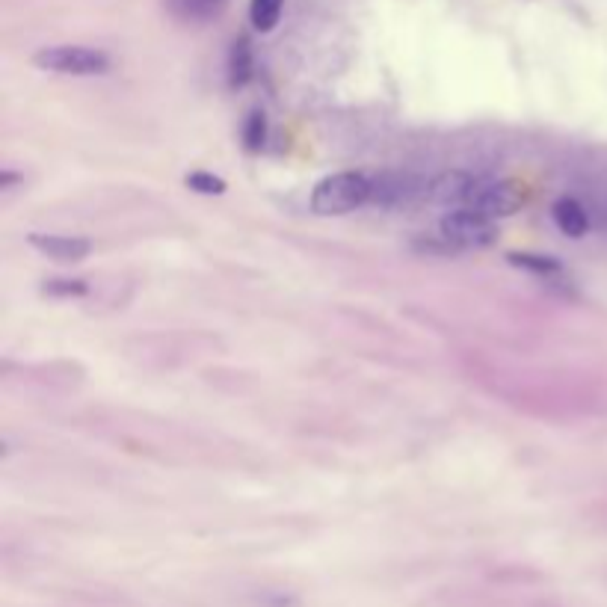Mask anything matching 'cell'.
Listing matches in <instances>:
<instances>
[{
	"label": "cell",
	"mask_w": 607,
	"mask_h": 607,
	"mask_svg": "<svg viewBox=\"0 0 607 607\" xmlns=\"http://www.w3.org/2000/svg\"><path fill=\"white\" fill-rule=\"evenodd\" d=\"M374 199V184L362 172H335L326 175L311 190V210L318 217H344Z\"/></svg>",
	"instance_id": "cell-1"
},
{
	"label": "cell",
	"mask_w": 607,
	"mask_h": 607,
	"mask_svg": "<svg viewBox=\"0 0 607 607\" xmlns=\"http://www.w3.org/2000/svg\"><path fill=\"white\" fill-rule=\"evenodd\" d=\"M33 65L54 74L95 77L110 72V57L98 48H86V44H51V48L36 51Z\"/></svg>",
	"instance_id": "cell-2"
},
{
	"label": "cell",
	"mask_w": 607,
	"mask_h": 607,
	"mask_svg": "<svg viewBox=\"0 0 607 607\" xmlns=\"http://www.w3.org/2000/svg\"><path fill=\"white\" fill-rule=\"evenodd\" d=\"M438 238L454 250H483V246L494 243L498 229L494 220L483 217L477 210H451L445 213L438 222Z\"/></svg>",
	"instance_id": "cell-3"
},
{
	"label": "cell",
	"mask_w": 607,
	"mask_h": 607,
	"mask_svg": "<svg viewBox=\"0 0 607 607\" xmlns=\"http://www.w3.org/2000/svg\"><path fill=\"white\" fill-rule=\"evenodd\" d=\"M522 201H524L522 190L513 181H477V190L465 210H477L489 220H501L513 217L522 208Z\"/></svg>",
	"instance_id": "cell-4"
},
{
	"label": "cell",
	"mask_w": 607,
	"mask_h": 607,
	"mask_svg": "<svg viewBox=\"0 0 607 607\" xmlns=\"http://www.w3.org/2000/svg\"><path fill=\"white\" fill-rule=\"evenodd\" d=\"M475 190H477L475 175L451 170V172H442L430 187H426V196H430L433 205L447 208V213H451V210H465L471 205Z\"/></svg>",
	"instance_id": "cell-5"
},
{
	"label": "cell",
	"mask_w": 607,
	"mask_h": 607,
	"mask_svg": "<svg viewBox=\"0 0 607 607\" xmlns=\"http://www.w3.org/2000/svg\"><path fill=\"white\" fill-rule=\"evenodd\" d=\"M27 243L33 246L36 252H42L44 258H51V261L57 264H77L89 258L93 252V243L86 238H77V234H42V231H33Z\"/></svg>",
	"instance_id": "cell-6"
},
{
	"label": "cell",
	"mask_w": 607,
	"mask_h": 607,
	"mask_svg": "<svg viewBox=\"0 0 607 607\" xmlns=\"http://www.w3.org/2000/svg\"><path fill=\"white\" fill-rule=\"evenodd\" d=\"M551 217H554L557 229L563 231L566 238H583V234L590 231L587 210H583V205H581V201H575V199L554 201V208H551Z\"/></svg>",
	"instance_id": "cell-7"
},
{
	"label": "cell",
	"mask_w": 607,
	"mask_h": 607,
	"mask_svg": "<svg viewBox=\"0 0 607 607\" xmlns=\"http://www.w3.org/2000/svg\"><path fill=\"white\" fill-rule=\"evenodd\" d=\"M285 0H250V21L258 33L276 30L279 18H282Z\"/></svg>",
	"instance_id": "cell-8"
},
{
	"label": "cell",
	"mask_w": 607,
	"mask_h": 607,
	"mask_svg": "<svg viewBox=\"0 0 607 607\" xmlns=\"http://www.w3.org/2000/svg\"><path fill=\"white\" fill-rule=\"evenodd\" d=\"M229 74H231L234 86H243L252 77V48H250V42L246 39L234 42L231 60H229Z\"/></svg>",
	"instance_id": "cell-9"
},
{
	"label": "cell",
	"mask_w": 607,
	"mask_h": 607,
	"mask_svg": "<svg viewBox=\"0 0 607 607\" xmlns=\"http://www.w3.org/2000/svg\"><path fill=\"white\" fill-rule=\"evenodd\" d=\"M510 261L515 267L534 269L539 276H560V264L551 261V258H543V255H510Z\"/></svg>",
	"instance_id": "cell-10"
},
{
	"label": "cell",
	"mask_w": 607,
	"mask_h": 607,
	"mask_svg": "<svg viewBox=\"0 0 607 607\" xmlns=\"http://www.w3.org/2000/svg\"><path fill=\"white\" fill-rule=\"evenodd\" d=\"M187 187L196 190V193H205V196L226 193V181H222V178H217V175H210V172H193V175H187Z\"/></svg>",
	"instance_id": "cell-11"
},
{
	"label": "cell",
	"mask_w": 607,
	"mask_h": 607,
	"mask_svg": "<svg viewBox=\"0 0 607 607\" xmlns=\"http://www.w3.org/2000/svg\"><path fill=\"white\" fill-rule=\"evenodd\" d=\"M264 137H267V122H264V113H250L243 125V140H246V149L258 152L264 145Z\"/></svg>",
	"instance_id": "cell-12"
},
{
	"label": "cell",
	"mask_w": 607,
	"mask_h": 607,
	"mask_svg": "<svg viewBox=\"0 0 607 607\" xmlns=\"http://www.w3.org/2000/svg\"><path fill=\"white\" fill-rule=\"evenodd\" d=\"M44 294H51V297H83L86 282L83 279H51V282L44 285Z\"/></svg>",
	"instance_id": "cell-13"
},
{
	"label": "cell",
	"mask_w": 607,
	"mask_h": 607,
	"mask_svg": "<svg viewBox=\"0 0 607 607\" xmlns=\"http://www.w3.org/2000/svg\"><path fill=\"white\" fill-rule=\"evenodd\" d=\"M226 0H184V13L190 18H210L217 15Z\"/></svg>",
	"instance_id": "cell-14"
}]
</instances>
